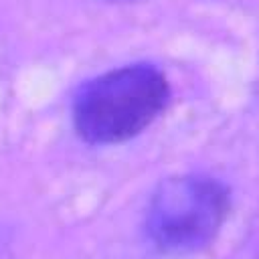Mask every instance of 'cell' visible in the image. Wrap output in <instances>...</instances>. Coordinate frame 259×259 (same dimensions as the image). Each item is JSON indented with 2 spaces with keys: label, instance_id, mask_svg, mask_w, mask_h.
Returning a JSON list of instances; mask_svg holds the SVG:
<instances>
[{
  "label": "cell",
  "instance_id": "6da1fadb",
  "mask_svg": "<svg viewBox=\"0 0 259 259\" xmlns=\"http://www.w3.org/2000/svg\"><path fill=\"white\" fill-rule=\"evenodd\" d=\"M166 77L152 65H125L89 81L73 101V125L89 144H119L146 130L168 105Z\"/></svg>",
  "mask_w": 259,
  "mask_h": 259
},
{
  "label": "cell",
  "instance_id": "7a4b0ae2",
  "mask_svg": "<svg viewBox=\"0 0 259 259\" xmlns=\"http://www.w3.org/2000/svg\"><path fill=\"white\" fill-rule=\"evenodd\" d=\"M229 212V190L210 176L190 174L166 180L148 208L152 241L174 253L204 247Z\"/></svg>",
  "mask_w": 259,
  "mask_h": 259
}]
</instances>
